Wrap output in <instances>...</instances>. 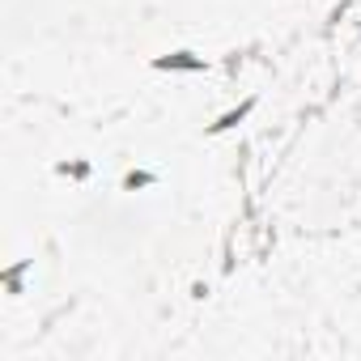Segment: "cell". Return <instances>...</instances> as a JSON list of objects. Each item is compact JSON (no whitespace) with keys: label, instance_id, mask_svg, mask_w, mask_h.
<instances>
[{"label":"cell","instance_id":"3","mask_svg":"<svg viewBox=\"0 0 361 361\" xmlns=\"http://www.w3.org/2000/svg\"><path fill=\"white\" fill-rule=\"evenodd\" d=\"M145 183H153V174H140V170H136V174L123 178V188H128V192H136V188H145Z\"/></svg>","mask_w":361,"mask_h":361},{"label":"cell","instance_id":"1","mask_svg":"<svg viewBox=\"0 0 361 361\" xmlns=\"http://www.w3.org/2000/svg\"><path fill=\"white\" fill-rule=\"evenodd\" d=\"M153 68H157V73H170V68L200 73V68H204V60H200V56H192V51H174V56H157V60H153Z\"/></svg>","mask_w":361,"mask_h":361},{"label":"cell","instance_id":"2","mask_svg":"<svg viewBox=\"0 0 361 361\" xmlns=\"http://www.w3.org/2000/svg\"><path fill=\"white\" fill-rule=\"evenodd\" d=\"M251 106H255V98H247V102H243L238 111H226V115H221L217 123H209V132H230V128H238V123H243V119L251 115Z\"/></svg>","mask_w":361,"mask_h":361}]
</instances>
